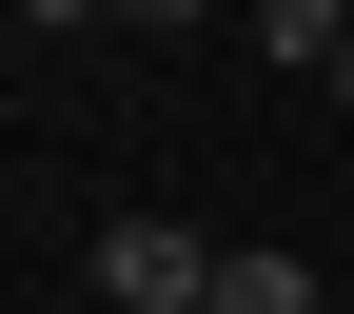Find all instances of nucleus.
I'll return each mask as SVG.
<instances>
[{"label":"nucleus","instance_id":"nucleus-1","mask_svg":"<svg viewBox=\"0 0 354 314\" xmlns=\"http://www.w3.org/2000/svg\"><path fill=\"white\" fill-rule=\"evenodd\" d=\"M99 295L118 314H216V255L177 236V216H99Z\"/></svg>","mask_w":354,"mask_h":314},{"label":"nucleus","instance_id":"nucleus-2","mask_svg":"<svg viewBox=\"0 0 354 314\" xmlns=\"http://www.w3.org/2000/svg\"><path fill=\"white\" fill-rule=\"evenodd\" d=\"M256 59H295V79H335V59H354V0H256Z\"/></svg>","mask_w":354,"mask_h":314},{"label":"nucleus","instance_id":"nucleus-3","mask_svg":"<svg viewBox=\"0 0 354 314\" xmlns=\"http://www.w3.org/2000/svg\"><path fill=\"white\" fill-rule=\"evenodd\" d=\"M216 314H315V255H276V236H236V255H216Z\"/></svg>","mask_w":354,"mask_h":314},{"label":"nucleus","instance_id":"nucleus-4","mask_svg":"<svg viewBox=\"0 0 354 314\" xmlns=\"http://www.w3.org/2000/svg\"><path fill=\"white\" fill-rule=\"evenodd\" d=\"M118 20H256V0H118Z\"/></svg>","mask_w":354,"mask_h":314},{"label":"nucleus","instance_id":"nucleus-5","mask_svg":"<svg viewBox=\"0 0 354 314\" xmlns=\"http://www.w3.org/2000/svg\"><path fill=\"white\" fill-rule=\"evenodd\" d=\"M335 99H354V59H335Z\"/></svg>","mask_w":354,"mask_h":314}]
</instances>
